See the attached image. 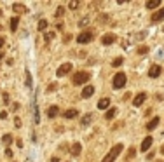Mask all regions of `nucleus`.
Returning a JSON list of instances; mask_svg holds the SVG:
<instances>
[{"label":"nucleus","instance_id":"nucleus-1","mask_svg":"<svg viewBox=\"0 0 164 162\" xmlns=\"http://www.w3.org/2000/svg\"><path fill=\"white\" fill-rule=\"evenodd\" d=\"M122 148H124L122 145H115V147H113V148H112L105 157H103V160H101V162H113L117 157H119V153L122 152Z\"/></svg>","mask_w":164,"mask_h":162},{"label":"nucleus","instance_id":"nucleus-2","mask_svg":"<svg viewBox=\"0 0 164 162\" xmlns=\"http://www.w3.org/2000/svg\"><path fill=\"white\" fill-rule=\"evenodd\" d=\"M89 73L87 72H77L75 75H74V79H72V82L75 84V85H82V84H86L87 80H89Z\"/></svg>","mask_w":164,"mask_h":162},{"label":"nucleus","instance_id":"nucleus-3","mask_svg":"<svg viewBox=\"0 0 164 162\" xmlns=\"http://www.w3.org/2000/svg\"><path fill=\"white\" fill-rule=\"evenodd\" d=\"M113 87L115 89H121V87H124L126 85V82H128V77L122 73V72H119V73H115V77H113Z\"/></svg>","mask_w":164,"mask_h":162},{"label":"nucleus","instance_id":"nucleus-4","mask_svg":"<svg viewBox=\"0 0 164 162\" xmlns=\"http://www.w3.org/2000/svg\"><path fill=\"white\" fill-rule=\"evenodd\" d=\"M92 38H94L92 32H82V33L77 37V42H79V44H89Z\"/></svg>","mask_w":164,"mask_h":162},{"label":"nucleus","instance_id":"nucleus-5","mask_svg":"<svg viewBox=\"0 0 164 162\" xmlns=\"http://www.w3.org/2000/svg\"><path fill=\"white\" fill-rule=\"evenodd\" d=\"M72 68H74V66H72V63H63V65L58 68L56 75H58V77H65L66 73H70V72H72Z\"/></svg>","mask_w":164,"mask_h":162},{"label":"nucleus","instance_id":"nucleus-6","mask_svg":"<svg viewBox=\"0 0 164 162\" xmlns=\"http://www.w3.org/2000/svg\"><path fill=\"white\" fill-rule=\"evenodd\" d=\"M161 72H162V68H161L159 65H152V66H150V70H148V77L157 79V77L161 75Z\"/></svg>","mask_w":164,"mask_h":162},{"label":"nucleus","instance_id":"nucleus-7","mask_svg":"<svg viewBox=\"0 0 164 162\" xmlns=\"http://www.w3.org/2000/svg\"><path fill=\"white\" fill-rule=\"evenodd\" d=\"M101 42H103V45H110V44L115 42V35H113V33H105V35L101 37Z\"/></svg>","mask_w":164,"mask_h":162},{"label":"nucleus","instance_id":"nucleus-8","mask_svg":"<svg viewBox=\"0 0 164 162\" xmlns=\"http://www.w3.org/2000/svg\"><path fill=\"white\" fill-rule=\"evenodd\" d=\"M162 19H164V7L152 14V23H159V21H162Z\"/></svg>","mask_w":164,"mask_h":162},{"label":"nucleus","instance_id":"nucleus-9","mask_svg":"<svg viewBox=\"0 0 164 162\" xmlns=\"http://www.w3.org/2000/svg\"><path fill=\"white\" fill-rule=\"evenodd\" d=\"M12 11L14 12H18V14H25V12H28V9H26V5H23V4H12Z\"/></svg>","mask_w":164,"mask_h":162},{"label":"nucleus","instance_id":"nucleus-10","mask_svg":"<svg viewBox=\"0 0 164 162\" xmlns=\"http://www.w3.org/2000/svg\"><path fill=\"white\" fill-rule=\"evenodd\" d=\"M145 99H147V94H145V92H140V94L133 99V105H134V106H140V105H143Z\"/></svg>","mask_w":164,"mask_h":162},{"label":"nucleus","instance_id":"nucleus-11","mask_svg":"<svg viewBox=\"0 0 164 162\" xmlns=\"http://www.w3.org/2000/svg\"><path fill=\"white\" fill-rule=\"evenodd\" d=\"M150 147H152V136H147L145 140H143V143H142V147H140V150H142V152H147Z\"/></svg>","mask_w":164,"mask_h":162},{"label":"nucleus","instance_id":"nucleus-12","mask_svg":"<svg viewBox=\"0 0 164 162\" xmlns=\"http://www.w3.org/2000/svg\"><path fill=\"white\" fill-rule=\"evenodd\" d=\"M92 94H94V87L92 85H86L82 89V98H91Z\"/></svg>","mask_w":164,"mask_h":162},{"label":"nucleus","instance_id":"nucleus-13","mask_svg":"<svg viewBox=\"0 0 164 162\" xmlns=\"http://www.w3.org/2000/svg\"><path fill=\"white\" fill-rule=\"evenodd\" d=\"M77 115H79V112H77L75 108H70V110H66V112L63 113V117H65V119H75Z\"/></svg>","mask_w":164,"mask_h":162},{"label":"nucleus","instance_id":"nucleus-14","mask_svg":"<svg viewBox=\"0 0 164 162\" xmlns=\"http://www.w3.org/2000/svg\"><path fill=\"white\" fill-rule=\"evenodd\" d=\"M18 25H19V17H18V16L11 17V21H9V28H11V32H16V30H18Z\"/></svg>","mask_w":164,"mask_h":162},{"label":"nucleus","instance_id":"nucleus-15","mask_svg":"<svg viewBox=\"0 0 164 162\" xmlns=\"http://www.w3.org/2000/svg\"><path fill=\"white\" fill-rule=\"evenodd\" d=\"M92 122V113H86V115H82V119H80V124L82 126H89Z\"/></svg>","mask_w":164,"mask_h":162},{"label":"nucleus","instance_id":"nucleus-16","mask_svg":"<svg viewBox=\"0 0 164 162\" xmlns=\"http://www.w3.org/2000/svg\"><path fill=\"white\" fill-rule=\"evenodd\" d=\"M115 115H117V108H115V106H112V108L105 113V119H107V120H112V119L115 117Z\"/></svg>","mask_w":164,"mask_h":162},{"label":"nucleus","instance_id":"nucleus-17","mask_svg":"<svg viewBox=\"0 0 164 162\" xmlns=\"http://www.w3.org/2000/svg\"><path fill=\"white\" fill-rule=\"evenodd\" d=\"M108 106H110V99H108V98L100 99V103H98V108H100V110H107Z\"/></svg>","mask_w":164,"mask_h":162},{"label":"nucleus","instance_id":"nucleus-18","mask_svg":"<svg viewBox=\"0 0 164 162\" xmlns=\"http://www.w3.org/2000/svg\"><path fill=\"white\" fill-rule=\"evenodd\" d=\"M159 122H161V119H159V117H154V119H152V120H150V122L147 124V129H148V131H152V129H155Z\"/></svg>","mask_w":164,"mask_h":162},{"label":"nucleus","instance_id":"nucleus-19","mask_svg":"<svg viewBox=\"0 0 164 162\" xmlns=\"http://www.w3.org/2000/svg\"><path fill=\"white\" fill-rule=\"evenodd\" d=\"M80 152H82V145L80 143H74L72 145V155H80Z\"/></svg>","mask_w":164,"mask_h":162},{"label":"nucleus","instance_id":"nucleus-20","mask_svg":"<svg viewBox=\"0 0 164 162\" xmlns=\"http://www.w3.org/2000/svg\"><path fill=\"white\" fill-rule=\"evenodd\" d=\"M58 113H59V108H58V106H49V110H47V117H49V119L56 117Z\"/></svg>","mask_w":164,"mask_h":162},{"label":"nucleus","instance_id":"nucleus-21","mask_svg":"<svg viewBox=\"0 0 164 162\" xmlns=\"http://www.w3.org/2000/svg\"><path fill=\"white\" fill-rule=\"evenodd\" d=\"M145 5H147V9H157L161 5V0H148Z\"/></svg>","mask_w":164,"mask_h":162},{"label":"nucleus","instance_id":"nucleus-22","mask_svg":"<svg viewBox=\"0 0 164 162\" xmlns=\"http://www.w3.org/2000/svg\"><path fill=\"white\" fill-rule=\"evenodd\" d=\"M45 28H47V21H45V19H40L38 25H37V30H38V32H45Z\"/></svg>","mask_w":164,"mask_h":162},{"label":"nucleus","instance_id":"nucleus-23","mask_svg":"<svg viewBox=\"0 0 164 162\" xmlns=\"http://www.w3.org/2000/svg\"><path fill=\"white\" fill-rule=\"evenodd\" d=\"M25 84H26V87H32V75L28 70L25 72Z\"/></svg>","mask_w":164,"mask_h":162},{"label":"nucleus","instance_id":"nucleus-24","mask_svg":"<svg viewBox=\"0 0 164 162\" xmlns=\"http://www.w3.org/2000/svg\"><path fill=\"white\" fill-rule=\"evenodd\" d=\"M2 141H4L5 145H11V143H12V134H4Z\"/></svg>","mask_w":164,"mask_h":162},{"label":"nucleus","instance_id":"nucleus-25","mask_svg":"<svg viewBox=\"0 0 164 162\" xmlns=\"http://www.w3.org/2000/svg\"><path fill=\"white\" fill-rule=\"evenodd\" d=\"M148 52V45H140L138 47V54H147Z\"/></svg>","mask_w":164,"mask_h":162},{"label":"nucleus","instance_id":"nucleus-26","mask_svg":"<svg viewBox=\"0 0 164 162\" xmlns=\"http://www.w3.org/2000/svg\"><path fill=\"white\" fill-rule=\"evenodd\" d=\"M54 35H56L54 32H47V33H45V37H44V40H45V42H49V40L54 38Z\"/></svg>","mask_w":164,"mask_h":162},{"label":"nucleus","instance_id":"nucleus-27","mask_svg":"<svg viewBox=\"0 0 164 162\" xmlns=\"http://www.w3.org/2000/svg\"><path fill=\"white\" fill-rule=\"evenodd\" d=\"M63 14H65V7L59 5V7L56 9V17H63Z\"/></svg>","mask_w":164,"mask_h":162},{"label":"nucleus","instance_id":"nucleus-28","mask_svg":"<svg viewBox=\"0 0 164 162\" xmlns=\"http://www.w3.org/2000/svg\"><path fill=\"white\" fill-rule=\"evenodd\" d=\"M122 61H124V59H122V58H115V59H113V63H112V65H113V66H115V68H117V66H121V65H122Z\"/></svg>","mask_w":164,"mask_h":162},{"label":"nucleus","instance_id":"nucleus-29","mask_svg":"<svg viewBox=\"0 0 164 162\" xmlns=\"http://www.w3.org/2000/svg\"><path fill=\"white\" fill-rule=\"evenodd\" d=\"M87 23H89V17H84V19H80V21H79V26L82 28V26H86V25H87Z\"/></svg>","mask_w":164,"mask_h":162},{"label":"nucleus","instance_id":"nucleus-30","mask_svg":"<svg viewBox=\"0 0 164 162\" xmlns=\"http://www.w3.org/2000/svg\"><path fill=\"white\" fill-rule=\"evenodd\" d=\"M2 99H4V103H5V105H9V103H11V99H9V94H7V92H4V94H2Z\"/></svg>","mask_w":164,"mask_h":162},{"label":"nucleus","instance_id":"nucleus-31","mask_svg":"<svg viewBox=\"0 0 164 162\" xmlns=\"http://www.w3.org/2000/svg\"><path fill=\"white\" fill-rule=\"evenodd\" d=\"M79 5H80L79 2H70V4H68V7H70V9H77Z\"/></svg>","mask_w":164,"mask_h":162},{"label":"nucleus","instance_id":"nucleus-32","mask_svg":"<svg viewBox=\"0 0 164 162\" xmlns=\"http://www.w3.org/2000/svg\"><path fill=\"white\" fill-rule=\"evenodd\" d=\"M14 126H16V127H21V126H23V124H21V119H19V117H16V119H14Z\"/></svg>","mask_w":164,"mask_h":162},{"label":"nucleus","instance_id":"nucleus-33","mask_svg":"<svg viewBox=\"0 0 164 162\" xmlns=\"http://www.w3.org/2000/svg\"><path fill=\"white\" fill-rule=\"evenodd\" d=\"M134 155H136V150H134V148H129V153H128V157H129V159H133Z\"/></svg>","mask_w":164,"mask_h":162},{"label":"nucleus","instance_id":"nucleus-34","mask_svg":"<svg viewBox=\"0 0 164 162\" xmlns=\"http://www.w3.org/2000/svg\"><path fill=\"white\" fill-rule=\"evenodd\" d=\"M70 40H72V35H70V33H68V35H65V38H63V42H65V44H68Z\"/></svg>","mask_w":164,"mask_h":162},{"label":"nucleus","instance_id":"nucleus-35","mask_svg":"<svg viewBox=\"0 0 164 162\" xmlns=\"http://www.w3.org/2000/svg\"><path fill=\"white\" fill-rule=\"evenodd\" d=\"M5 155H7V157H12V150H11V148H5Z\"/></svg>","mask_w":164,"mask_h":162},{"label":"nucleus","instance_id":"nucleus-36","mask_svg":"<svg viewBox=\"0 0 164 162\" xmlns=\"http://www.w3.org/2000/svg\"><path fill=\"white\" fill-rule=\"evenodd\" d=\"M4 44H5V38H4V37H0V49L4 47Z\"/></svg>","mask_w":164,"mask_h":162},{"label":"nucleus","instance_id":"nucleus-37","mask_svg":"<svg viewBox=\"0 0 164 162\" xmlns=\"http://www.w3.org/2000/svg\"><path fill=\"white\" fill-rule=\"evenodd\" d=\"M54 89H56V84H51V85L47 87V91H49V92H51V91H54Z\"/></svg>","mask_w":164,"mask_h":162},{"label":"nucleus","instance_id":"nucleus-38","mask_svg":"<svg viewBox=\"0 0 164 162\" xmlns=\"http://www.w3.org/2000/svg\"><path fill=\"white\" fill-rule=\"evenodd\" d=\"M0 119H7V112H2V113H0Z\"/></svg>","mask_w":164,"mask_h":162},{"label":"nucleus","instance_id":"nucleus-39","mask_svg":"<svg viewBox=\"0 0 164 162\" xmlns=\"http://www.w3.org/2000/svg\"><path fill=\"white\" fill-rule=\"evenodd\" d=\"M16 145H18V147L21 148V147H23V141H21V140H16Z\"/></svg>","mask_w":164,"mask_h":162},{"label":"nucleus","instance_id":"nucleus-40","mask_svg":"<svg viewBox=\"0 0 164 162\" xmlns=\"http://www.w3.org/2000/svg\"><path fill=\"white\" fill-rule=\"evenodd\" d=\"M51 162H59V159H58V157H53V159H51Z\"/></svg>","mask_w":164,"mask_h":162},{"label":"nucleus","instance_id":"nucleus-41","mask_svg":"<svg viewBox=\"0 0 164 162\" xmlns=\"http://www.w3.org/2000/svg\"><path fill=\"white\" fill-rule=\"evenodd\" d=\"M161 153H162V155H164V145H162V147H161Z\"/></svg>","mask_w":164,"mask_h":162},{"label":"nucleus","instance_id":"nucleus-42","mask_svg":"<svg viewBox=\"0 0 164 162\" xmlns=\"http://www.w3.org/2000/svg\"><path fill=\"white\" fill-rule=\"evenodd\" d=\"M0 59H4V52H0Z\"/></svg>","mask_w":164,"mask_h":162},{"label":"nucleus","instance_id":"nucleus-43","mask_svg":"<svg viewBox=\"0 0 164 162\" xmlns=\"http://www.w3.org/2000/svg\"><path fill=\"white\" fill-rule=\"evenodd\" d=\"M0 16H2V9H0Z\"/></svg>","mask_w":164,"mask_h":162},{"label":"nucleus","instance_id":"nucleus-44","mask_svg":"<svg viewBox=\"0 0 164 162\" xmlns=\"http://www.w3.org/2000/svg\"><path fill=\"white\" fill-rule=\"evenodd\" d=\"M157 162H162V160H157Z\"/></svg>","mask_w":164,"mask_h":162}]
</instances>
